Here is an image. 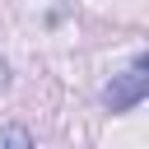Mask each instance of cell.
I'll use <instances>...</instances> for the list:
<instances>
[{"label": "cell", "mask_w": 149, "mask_h": 149, "mask_svg": "<svg viewBox=\"0 0 149 149\" xmlns=\"http://www.w3.org/2000/svg\"><path fill=\"white\" fill-rule=\"evenodd\" d=\"M149 98V56H135L121 74H112V84L102 88V102L107 112H130Z\"/></svg>", "instance_id": "obj_1"}, {"label": "cell", "mask_w": 149, "mask_h": 149, "mask_svg": "<svg viewBox=\"0 0 149 149\" xmlns=\"http://www.w3.org/2000/svg\"><path fill=\"white\" fill-rule=\"evenodd\" d=\"M0 144H33V135L14 126V130H0Z\"/></svg>", "instance_id": "obj_2"}, {"label": "cell", "mask_w": 149, "mask_h": 149, "mask_svg": "<svg viewBox=\"0 0 149 149\" xmlns=\"http://www.w3.org/2000/svg\"><path fill=\"white\" fill-rule=\"evenodd\" d=\"M9 84V65H5V56H0V88Z\"/></svg>", "instance_id": "obj_3"}]
</instances>
